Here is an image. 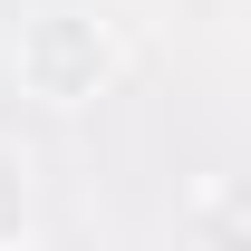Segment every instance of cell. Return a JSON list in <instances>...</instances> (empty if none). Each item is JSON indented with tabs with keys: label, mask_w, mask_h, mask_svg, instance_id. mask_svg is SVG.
<instances>
[{
	"label": "cell",
	"mask_w": 251,
	"mask_h": 251,
	"mask_svg": "<svg viewBox=\"0 0 251 251\" xmlns=\"http://www.w3.org/2000/svg\"><path fill=\"white\" fill-rule=\"evenodd\" d=\"M10 68H20V87L39 106H87L116 77V49H106V29L87 10H29L20 39H10Z\"/></svg>",
	"instance_id": "6da1fadb"
},
{
	"label": "cell",
	"mask_w": 251,
	"mask_h": 251,
	"mask_svg": "<svg viewBox=\"0 0 251 251\" xmlns=\"http://www.w3.org/2000/svg\"><path fill=\"white\" fill-rule=\"evenodd\" d=\"M20 222H29V164H20L10 145H0V242H10Z\"/></svg>",
	"instance_id": "7a4b0ae2"
}]
</instances>
